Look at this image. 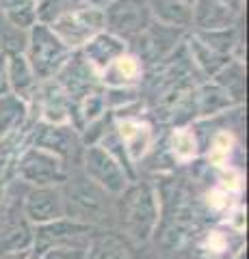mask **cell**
<instances>
[{
	"instance_id": "23",
	"label": "cell",
	"mask_w": 249,
	"mask_h": 259,
	"mask_svg": "<svg viewBox=\"0 0 249 259\" xmlns=\"http://www.w3.org/2000/svg\"><path fill=\"white\" fill-rule=\"evenodd\" d=\"M39 0H0V18L18 30H28L37 24Z\"/></svg>"
},
{
	"instance_id": "3",
	"label": "cell",
	"mask_w": 249,
	"mask_h": 259,
	"mask_svg": "<svg viewBox=\"0 0 249 259\" xmlns=\"http://www.w3.org/2000/svg\"><path fill=\"white\" fill-rule=\"evenodd\" d=\"M52 32L65 44L72 52L80 50L89 39L100 35L104 30V11L102 7H95L91 3L78 5L72 11L63 13L52 24H48Z\"/></svg>"
},
{
	"instance_id": "24",
	"label": "cell",
	"mask_w": 249,
	"mask_h": 259,
	"mask_svg": "<svg viewBox=\"0 0 249 259\" xmlns=\"http://www.w3.org/2000/svg\"><path fill=\"white\" fill-rule=\"evenodd\" d=\"M240 240V233H234L230 229H212L199 242V253L204 259H230L232 255V242Z\"/></svg>"
},
{
	"instance_id": "19",
	"label": "cell",
	"mask_w": 249,
	"mask_h": 259,
	"mask_svg": "<svg viewBox=\"0 0 249 259\" xmlns=\"http://www.w3.org/2000/svg\"><path fill=\"white\" fill-rule=\"evenodd\" d=\"M85 259H134L128 240L115 231H102L91 236Z\"/></svg>"
},
{
	"instance_id": "34",
	"label": "cell",
	"mask_w": 249,
	"mask_h": 259,
	"mask_svg": "<svg viewBox=\"0 0 249 259\" xmlns=\"http://www.w3.org/2000/svg\"><path fill=\"white\" fill-rule=\"evenodd\" d=\"M89 3L95 5V7H102V9H104V7H106L109 3H113V0H89Z\"/></svg>"
},
{
	"instance_id": "11",
	"label": "cell",
	"mask_w": 249,
	"mask_h": 259,
	"mask_svg": "<svg viewBox=\"0 0 249 259\" xmlns=\"http://www.w3.org/2000/svg\"><path fill=\"white\" fill-rule=\"evenodd\" d=\"M182 35H184V30L167 28V26H160V24L154 22L146 32H141L136 39H132L130 44H134V46L128 48V52L139 56L141 63H158L175 50V46L180 44Z\"/></svg>"
},
{
	"instance_id": "16",
	"label": "cell",
	"mask_w": 249,
	"mask_h": 259,
	"mask_svg": "<svg viewBox=\"0 0 249 259\" xmlns=\"http://www.w3.org/2000/svg\"><path fill=\"white\" fill-rule=\"evenodd\" d=\"M143 74H146V67L139 61V56H134L132 52H124L100 74V87L102 89H136L141 84Z\"/></svg>"
},
{
	"instance_id": "4",
	"label": "cell",
	"mask_w": 249,
	"mask_h": 259,
	"mask_svg": "<svg viewBox=\"0 0 249 259\" xmlns=\"http://www.w3.org/2000/svg\"><path fill=\"white\" fill-rule=\"evenodd\" d=\"M15 175L18 180L28 184L30 188L37 186H61L67 180V164L54 153L28 145L18 160H15Z\"/></svg>"
},
{
	"instance_id": "20",
	"label": "cell",
	"mask_w": 249,
	"mask_h": 259,
	"mask_svg": "<svg viewBox=\"0 0 249 259\" xmlns=\"http://www.w3.org/2000/svg\"><path fill=\"white\" fill-rule=\"evenodd\" d=\"M187 50H189V56H191L193 65H195V67L208 78H215L232 61V56H223L219 52L210 50V48L199 41L195 35L187 37Z\"/></svg>"
},
{
	"instance_id": "5",
	"label": "cell",
	"mask_w": 249,
	"mask_h": 259,
	"mask_svg": "<svg viewBox=\"0 0 249 259\" xmlns=\"http://www.w3.org/2000/svg\"><path fill=\"white\" fill-rule=\"evenodd\" d=\"M102 11L104 30L126 41V46L154 24L148 9V0H113Z\"/></svg>"
},
{
	"instance_id": "36",
	"label": "cell",
	"mask_w": 249,
	"mask_h": 259,
	"mask_svg": "<svg viewBox=\"0 0 249 259\" xmlns=\"http://www.w3.org/2000/svg\"><path fill=\"white\" fill-rule=\"evenodd\" d=\"M184 3H187V5H191V7H193V3H195V0H184Z\"/></svg>"
},
{
	"instance_id": "22",
	"label": "cell",
	"mask_w": 249,
	"mask_h": 259,
	"mask_svg": "<svg viewBox=\"0 0 249 259\" xmlns=\"http://www.w3.org/2000/svg\"><path fill=\"white\" fill-rule=\"evenodd\" d=\"M33 246V225L26 221H15L0 229V257L28 253Z\"/></svg>"
},
{
	"instance_id": "32",
	"label": "cell",
	"mask_w": 249,
	"mask_h": 259,
	"mask_svg": "<svg viewBox=\"0 0 249 259\" xmlns=\"http://www.w3.org/2000/svg\"><path fill=\"white\" fill-rule=\"evenodd\" d=\"M7 95H11L9 78H7V50H0V100Z\"/></svg>"
},
{
	"instance_id": "15",
	"label": "cell",
	"mask_w": 249,
	"mask_h": 259,
	"mask_svg": "<svg viewBox=\"0 0 249 259\" xmlns=\"http://www.w3.org/2000/svg\"><path fill=\"white\" fill-rule=\"evenodd\" d=\"M78 52L87 63L91 65V69L95 71V74L100 76L115 59H119L124 52H128V46L119 37L111 35V32H106V30H102L100 35H95L93 39H89V41L80 48Z\"/></svg>"
},
{
	"instance_id": "28",
	"label": "cell",
	"mask_w": 249,
	"mask_h": 259,
	"mask_svg": "<svg viewBox=\"0 0 249 259\" xmlns=\"http://www.w3.org/2000/svg\"><path fill=\"white\" fill-rule=\"evenodd\" d=\"M89 0H39L37 5V22L42 24H52L63 13L72 11L78 5H85Z\"/></svg>"
},
{
	"instance_id": "1",
	"label": "cell",
	"mask_w": 249,
	"mask_h": 259,
	"mask_svg": "<svg viewBox=\"0 0 249 259\" xmlns=\"http://www.w3.org/2000/svg\"><path fill=\"white\" fill-rule=\"evenodd\" d=\"M119 197V216L128 238L134 242H148L160 223V201L156 188L152 184L132 182Z\"/></svg>"
},
{
	"instance_id": "9",
	"label": "cell",
	"mask_w": 249,
	"mask_h": 259,
	"mask_svg": "<svg viewBox=\"0 0 249 259\" xmlns=\"http://www.w3.org/2000/svg\"><path fill=\"white\" fill-rule=\"evenodd\" d=\"M22 216L33 227L65 218V203H63L61 186H37L28 188L22 201Z\"/></svg>"
},
{
	"instance_id": "35",
	"label": "cell",
	"mask_w": 249,
	"mask_h": 259,
	"mask_svg": "<svg viewBox=\"0 0 249 259\" xmlns=\"http://www.w3.org/2000/svg\"><path fill=\"white\" fill-rule=\"evenodd\" d=\"M230 3H232V5H236V7H243V5H245V0H230Z\"/></svg>"
},
{
	"instance_id": "21",
	"label": "cell",
	"mask_w": 249,
	"mask_h": 259,
	"mask_svg": "<svg viewBox=\"0 0 249 259\" xmlns=\"http://www.w3.org/2000/svg\"><path fill=\"white\" fill-rule=\"evenodd\" d=\"M193 102H195L199 117L217 115V112H223L236 104L226 89H221L217 82H206L199 87L197 91H193Z\"/></svg>"
},
{
	"instance_id": "6",
	"label": "cell",
	"mask_w": 249,
	"mask_h": 259,
	"mask_svg": "<svg viewBox=\"0 0 249 259\" xmlns=\"http://www.w3.org/2000/svg\"><path fill=\"white\" fill-rule=\"evenodd\" d=\"M61 192L63 203H65V216L74 218V221L93 225L91 218L104 212V207H106V192L98 188L93 182H89L85 175L67 177L61 184Z\"/></svg>"
},
{
	"instance_id": "17",
	"label": "cell",
	"mask_w": 249,
	"mask_h": 259,
	"mask_svg": "<svg viewBox=\"0 0 249 259\" xmlns=\"http://www.w3.org/2000/svg\"><path fill=\"white\" fill-rule=\"evenodd\" d=\"M7 78H9L11 95L30 106V102H33V97L39 89V82H37V78L33 74V69H30L24 52L7 50Z\"/></svg>"
},
{
	"instance_id": "13",
	"label": "cell",
	"mask_w": 249,
	"mask_h": 259,
	"mask_svg": "<svg viewBox=\"0 0 249 259\" xmlns=\"http://www.w3.org/2000/svg\"><path fill=\"white\" fill-rule=\"evenodd\" d=\"M113 125L124 143L126 153L132 164L148 156L152 145H154V127L146 119H141L139 115L113 117Z\"/></svg>"
},
{
	"instance_id": "18",
	"label": "cell",
	"mask_w": 249,
	"mask_h": 259,
	"mask_svg": "<svg viewBox=\"0 0 249 259\" xmlns=\"http://www.w3.org/2000/svg\"><path fill=\"white\" fill-rule=\"evenodd\" d=\"M152 22L167 28L187 30L193 26V9L184 0H148Z\"/></svg>"
},
{
	"instance_id": "12",
	"label": "cell",
	"mask_w": 249,
	"mask_h": 259,
	"mask_svg": "<svg viewBox=\"0 0 249 259\" xmlns=\"http://www.w3.org/2000/svg\"><path fill=\"white\" fill-rule=\"evenodd\" d=\"M193 30H221L236 26L243 7L230 0H195L193 3Z\"/></svg>"
},
{
	"instance_id": "14",
	"label": "cell",
	"mask_w": 249,
	"mask_h": 259,
	"mask_svg": "<svg viewBox=\"0 0 249 259\" xmlns=\"http://www.w3.org/2000/svg\"><path fill=\"white\" fill-rule=\"evenodd\" d=\"M78 139L80 136L72 125H48V123H42V121H39L35 125L33 143L30 145L54 153V156L61 158L67 164L69 156H74Z\"/></svg>"
},
{
	"instance_id": "8",
	"label": "cell",
	"mask_w": 249,
	"mask_h": 259,
	"mask_svg": "<svg viewBox=\"0 0 249 259\" xmlns=\"http://www.w3.org/2000/svg\"><path fill=\"white\" fill-rule=\"evenodd\" d=\"M95 227L74 221V218H59V221L46 223L33 227V246L28 250V259H37L52 246L76 244V242H87L93 236Z\"/></svg>"
},
{
	"instance_id": "31",
	"label": "cell",
	"mask_w": 249,
	"mask_h": 259,
	"mask_svg": "<svg viewBox=\"0 0 249 259\" xmlns=\"http://www.w3.org/2000/svg\"><path fill=\"white\" fill-rule=\"evenodd\" d=\"M226 225H228L230 231L240 233V236H243V231H245V207L243 205H232L228 209Z\"/></svg>"
},
{
	"instance_id": "26",
	"label": "cell",
	"mask_w": 249,
	"mask_h": 259,
	"mask_svg": "<svg viewBox=\"0 0 249 259\" xmlns=\"http://www.w3.org/2000/svg\"><path fill=\"white\" fill-rule=\"evenodd\" d=\"M169 151L175 162H191L199 151V141L191 127H175L169 139Z\"/></svg>"
},
{
	"instance_id": "25",
	"label": "cell",
	"mask_w": 249,
	"mask_h": 259,
	"mask_svg": "<svg viewBox=\"0 0 249 259\" xmlns=\"http://www.w3.org/2000/svg\"><path fill=\"white\" fill-rule=\"evenodd\" d=\"M193 35H195L202 44H206L210 50L219 52L223 56H232V52H234V48L238 44L236 26L221 28V30H193Z\"/></svg>"
},
{
	"instance_id": "30",
	"label": "cell",
	"mask_w": 249,
	"mask_h": 259,
	"mask_svg": "<svg viewBox=\"0 0 249 259\" xmlns=\"http://www.w3.org/2000/svg\"><path fill=\"white\" fill-rule=\"evenodd\" d=\"M91 240V238H89ZM87 242H76V244H63V246H52L46 253H42L37 259H85L87 257Z\"/></svg>"
},
{
	"instance_id": "2",
	"label": "cell",
	"mask_w": 249,
	"mask_h": 259,
	"mask_svg": "<svg viewBox=\"0 0 249 259\" xmlns=\"http://www.w3.org/2000/svg\"><path fill=\"white\" fill-rule=\"evenodd\" d=\"M69 54L72 50L54 35L48 24L37 22L35 26H30L26 30V50H24V56H26L37 82L52 80L59 74V69L65 65Z\"/></svg>"
},
{
	"instance_id": "33",
	"label": "cell",
	"mask_w": 249,
	"mask_h": 259,
	"mask_svg": "<svg viewBox=\"0 0 249 259\" xmlns=\"http://www.w3.org/2000/svg\"><path fill=\"white\" fill-rule=\"evenodd\" d=\"M230 259H247V246L243 244V246H240L238 250H236V253L234 255H232Z\"/></svg>"
},
{
	"instance_id": "7",
	"label": "cell",
	"mask_w": 249,
	"mask_h": 259,
	"mask_svg": "<svg viewBox=\"0 0 249 259\" xmlns=\"http://www.w3.org/2000/svg\"><path fill=\"white\" fill-rule=\"evenodd\" d=\"M83 171L87 180L106 194H122L132 184L126 171L119 166V162L100 145H89L83 149Z\"/></svg>"
},
{
	"instance_id": "29",
	"label": "cell",
	"mask_w": 249,
	"mask_h": 259,
	"mask_svg": "<svg viewBox=\"0 0 249 259\" xmlns=\"http://www.w3.org/2000/svg\"><path fill=\"white\" fill-rule=\"evenodd\" d=\"M234 149V139L230 132H217L212 136L210 145H208V160L215 166H228V160Z\"/></svg>"
},
{
	"instance_id": "27",
	"label": "cell",
	"mask_w": 249,
	"mask_h": 259,
	"mask_svg": "<svg viewBox=\"0 0 249 259\" xmlns=\"http://www.w3.org/2000/svg\"><path fill=\"white\" fill-rule=\"evenodd\" d=\"M212 82H217L221 89H226L232 100L238 104L240 97H243V93H245V71H243V65H240V61L232 59L226 67H223L219 74L215 76Z\"/></svg>"
},
{
	"instance_id": "10",
	"label": "cell",
	"mask_w": 249,
	"mask_h": 259,
	"mask_svg": "<svg viewBox=\"0 0 249 259\" xmlns=\"http://www.w3.org/2000/svg\"><path fill=\"white\" fill-rule=\"evenodd\" d=\"M52 80L59 84V89L65 93V97L72 104L80 102L87 93H91L100 87V76L95 74L91 69V65L80 56L78 50L69 54V59L65 61V65L59 69V74Z\"/></svg>"
}]
</instances>
